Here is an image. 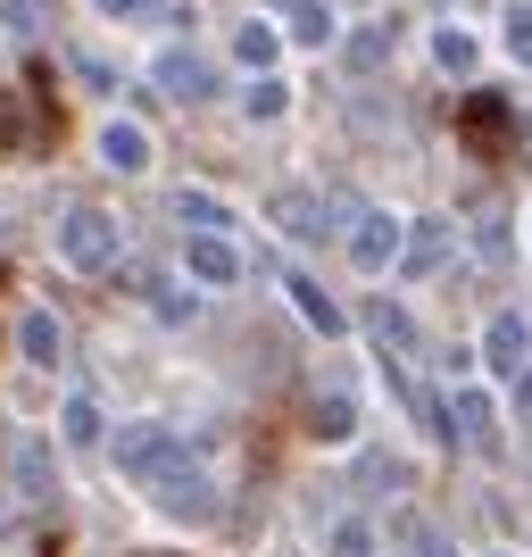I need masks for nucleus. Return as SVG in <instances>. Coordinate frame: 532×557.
Returning <instances> with one entry per match:
<instances>
[{"label":"nucleus","mask_w":532,"mask_h":557,"mask_svg":"<svg viewBox=\"0 0 532 557\" xmlns=\"http://www.w3.org/2000/svg\"><path fill=\"white\" fill-rule=\"evenodd\" d=\"M59 258H67V267H84V275H92V267H109L116 258V225L100 209H67L59 216Z\"/></svg>","instance_id":"1"},{"label":"nucleus","mask_w":532,"mask_h":557,"mask_svg":"<svg viewBox=\"0 0 532 557\" xmlns=\"http://www.w3.org/2000/svg\"><path fill=\"white\" fill-rule=\"evenodd\" d=\"M175 458H184V442H175L166 424H134V433L116 442V466H125V483H159Z\"/></svg>","instance_id":"2"},{"label":"nucleus","mask_w":532,"mask_h":557,"mask_svg":"<svg viewBox=\"0 0 532 557\" xmlns=\"http://www.w3.org/2000/svg\"><path fill=\"white\" fill-rule=\"evenodd\" d=\"M159 491H166V508L175 516H216V491H209V474H184V458L159 474Z\"/></svg>","instance_id":"3"},{"label":"nucleus","mask_w":532,"mask_h":557,"mask_svg":"<svg viewBox=\"0 0 532 557\" xmlns=\"http://www.w3.org/2000/svg\"><path fill=\"white\" fill-rule=\"evenodd\" d=\"M17 483L34 491V499L50 491V442H17Z\"/></svg>","instance_id":"4"},{"label":"nucleus","mask_w":532,"mask_h":557,"mask_svg":"<svg viewBox=\"0 0 532 557\" xmlns=\"http://www.w3.org/2000/svg\"><path fill=\"white\" fill-rule=\"evenodd\" d=\"M17 342H25V358H34V367H50V358H59V325H50V317H25Z\"/></svg>","instance_id":"5"},{"label":"nucleus","mask_w":532,"mask_h":557,"mask_svg":"<svg viewBox=\"0 0 532 557\" xmlns=\"http://www.w3.org/2000/svg\"><path fill=\"white\" fill-rule=\"evenodd\" d=\"M191 275L200 283H233V250L225 242H191Z\"/></svg>","instance_id":"6"},{"label":"nucleus","mask_w":532,"mask_h":557,"mask_svg":"<svg viewBox=\"0 0 532 557\" xmlns=\"http://www.w3.org/2000/svg\"><path fill=\"white\" fill-rule=\"evenodd\" d=\"M100 150H109V166H141V159H150V141H141L134 125H109V141H100Z\"/></svg>","instance_id":"7"},{"label":"nucleus","mask_w":532,"mask_h":557,"mask_svg":"<svg viewBox=\"0 0 532 557\" xmlns=\"http://www.w3.org/2000/svg\"><path fill=\"white\" fill-rule=\"evenodd\" d=\"M491 358H499V367H516V358H524V325H516V317H499V325H491Z\"/></svg>","instance_id":"8"},{"label":"nucleus","mask_w":532,"mask_h":557,"mask_svg":"<svg viewBox=\"0 0 532 557\" xmlns=\"http://www.w3.org/2000/svg\"><path fill=\"white\" fill-rule=\"evenodd\" d=\"M159 75H166V92H209V84H200V59H159Z\"/></svg>","instance_id":"9"},{"label":"nucleus","mask_w":532,"mask_h":557,"mask_svg":"<svg viewBox=\"0 0 532 557\" xmlns=\"http://www.w3.org/2000/svg\"><path fill=\"white\" fill-rule=\"evenodd\" d=\"M392 242H399V233L383 225V216H374V225L358 233V258H367V267H383V258H392Z\"/></svg>","instance_id":"10"},{"label":"nucleus","mask_w":532,"mask_h":557,"mask_svg":"<svg viewBox=\"0 0 532 557\" xmlns=\"http://www.w3.org/2000/svg\"><path fill=\"white\" fill-rule=\"evenodd\" d=\"M333 557H374V533L367 524H333Z\"/></svg>","instance_id":"11"},{"label":"nucleus","mask_w":532,"mask_h":557,"mask_svg":"<svg viewBox=\"0 0 532 557\" xmlns=\"http://www.w3.org/2000/svg\"><path fill=\"white\" fill-rule=\"evenodd\" d=\"M67 442H100V408H92V399H75V408H67Z\"/></svg>","instance_id":"12"},{"label":"nucleus","mask_w":532,"mask_h":557,"mask_svg":"<svg viewBox=\"0 0 532 557\" xmlns=\"http://www.w3.org/2000/svg\"><path fill=\"white\" fill-rule=\"evenodd\" d=\"M317 433H324V442H349V408H342V399H324V408H317Z\"/></svg>","instance_id":"13"},{"label":"nucleus","mask_w":532,"mask_h":557,"mask_svg":"<svg viewBox=\"0 0 532 557\" xmlns=\"http://www.w3.org/2000/svg\"><path fill=\"white\" fill-rule=\"evenodd\" d=\"M9 9V25H42V0H0Z\"/></svg>","instance_id":"14"},{"label":"nucleus","mask_w":532,"mask_h":557,"mask_svg":"<svg viewBox=\"0 0 532 557\" xmlns=\"http://www.w3.org/2000/svg\"><path fill=\"white\" fill-rule=\"evenodd\" d=\"M516 408H524V417H532V374H524V383H516Z\"/></svg>","instance_id":"15"},{"label":"nucleus","mask_w":532,"mask_h":557,"mask_svg":"<svg viewBox=\"0 0 532 557\" xmlns=\"http://www.w3.org/2000/svg\"><path fill=\"white\" fill-rule=\"evenodd\" d=\"M516 50H532V17H516Z\"/></svg>","instance_id":"16"},{"label":"nucleus","mask_w":532,"mask_h":557,"mask_svg":"<svg viewBox=\"0 0 532 557\" xmlns=\"http://www.w3.org/2000/svg\"><path fill=\"white\" fill-rule=\"evenodd\" d=\"M424 557H458V549H449V541H424Z\"/></svg>","instance_id":"17"},{"label":"nucleus","mask_w":532,"mask_h":557,"mask_svg":"<svg viewBox=\"0 0 532 557\" xmlns=\"http://www.w3.org/2000/svg\"><path fill=\"white\" fill-rule=\"evenodd\" d=\"M109 9H116V17H125V9H150V0H109Z\"/></svg>","instance_id":"18"},{"label":"nucleus","mask_w":532,"mask_h":557,"mask_svg":"<svg viewBox=\"0 0 532 557\" xmlns=\"http://www.w3.org/2000/svg\"><path fill=\"white\" fill-rule=\"evenodd\" d=\"M141 557H175V549H141Z\"/></svg>","instance_id":"19"}]
</instances>
